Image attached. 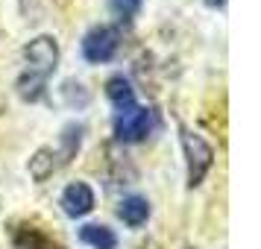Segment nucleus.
<instances>
[{
	"mask_svg": "<svg viewBox=\"0 0 261 249\" xmlns=\"http://www.w3.org/2000/svg\"><path fill=\"white\" fill-rule=\"evenodd\" d=\"M106 97L112 100V106L118 108V112H123V108L135 106V88H132V82L126 79V76H112L106 82Z\"/></svg>",
	"mask_w": 261,
	"mask_h": 249,
	"instance_id": "nucleus-8",
	"label": "nucleus"
},
{
	"mask_svg": "<svg viewBox=\"0 0 261 249\" xmlns=\"http://www.w3.org/2000/svg\"><path fill=\"white\" fill-rule=\"evenodd\" d=\"M80 240L91 249H118V235L103 223H85L80 229Z\"/></svg>",
	"mask_w": 261,
	"mask_h": 249,
	"instance_id": "nucleus-7",
	"label": "nucleus"
},
{
	"mask_svg": "<svg viewBox=\"0 0 261 249\" xmlns=\"http://www.w3.org/2000/svg\"><path fill=\"white\" fill-rule=\"evenodd\" d=\"M62 150L56 155H62V161H68V158H73L76 155V150H80V144H83V126L80 123H68L65 129H62Z\"/></svg>",
	"mask_w": 261,
	"mask_h": 249,
	"instance_id": "nucleus-10",
	"label": "nucleus"
},
{
	"mask_svg": "<svg viewBox=\"0 0 261 249\" xmlns=\"http://www.w3.org/2000/svg\"><path fill=\"white\" fill-rule=\"evenodd\" d=\"M56 158H59V155L53 153L50 147H41V150L30 158V176L36 179V182L50 179L53 176V170H56Z\"/></svg>",
	"mask_w": 261,
	"mask_h": 249,
	"instance_id": "nucleus-9",
	"label": "nucleus"
},
{
	"mask_svg": "<svg viewBox=\"0 0 261 249\" xmlns=\"http://www.w3.org/2000/svg\"><path fill=\"white\" fill-rule=\"evenodd\" d=\"M24 62H27V76H36L41 82H47L56 65H59V44L50 36H38L24 47Z\"/></svg>",
	"mask_w": 261,
	"mask_h": 249,
	"instance_id": "nucleus-2",
	"label": "nucleus"
},
{
	"mask_svg": "<svg viewBox=\"0 0 261 249\" xmlns=\"http://www.w3.org/2000/svg\"><path fill=\"white\" fill-rule=\"evenodd\" d=\"M179 135H182V153H185V164H188V188H197L214 164V150L202 135L185 129V126L179 129Z\"/></svg>",
	"mask_w": 261,
	"mask_h": 249,
	"instance_id": "nucleus-1",
	"label": "nucleus"
},
{
	"mask_svg": "<svg viewBox=\"0 0 261 249\" xmlns=\"http://www.w3.org/2000/svg\"><path fill=\"white\" fill-rule=\"evenodd\" d=\"M83 59L91 62V65H106L118 56L120 50V33L115 26H94L83 36Z\"/></svg>",
	"mask_w": 261,
	"mask_h": 249,
	"instance_id": "nucleus-3",
	"label": "nucleus"
},
{
	"mask_svg": "<svg viewBox=\"0 0 261 249\" xmlns=\"http://www.w3.org/2000/svg\"><path fill=\"white\" fill-rule=\"evenodd\" d=\"M144 0H109V12L115 15L118 21H123V24H129L135 15L141 12Z\"/></svg>",
	"mask_w": 261,
	"mask_h": 249,
	"instance_id": "nucleus-11",
	"label": "nucleus"
},
{
	"mask_svg": "<svg viewBox=\"0 0 261 249\" xmlns=\"http://www.w3.org/2000/svg\"><path fill=\"white\" fill-rule=\"evenodd\" d=\"M118 217L129 226V229H141V226L150 220V202L144 200V197H138V193H132V197H126V200L118 205Z\"/></svg>",
	"mask_w": 261,
	"mask_h": 249,
	"instance_id": "nucleus-6",
	"label": "nucleus"
},
{
	"mask_svg": "<svg viewBox=\"0 0 261 249\" xmlns=\"http://www.w3.org/2000/svg\"><path fill=\"white\" fill-rule=\"evenodd\" d=\"M59 205L68 217L80 220V217H85V214L94 208V188H91L88 182H71L68 188L62 190Z\"/></svg>",
	"mask_w": 261,
	"mask_h": 249,
	"instance_id": "nucleus-5",
	"label": "nucleus"
},
{
	"mask_svg": "<svg viewBox=\"0 0 261 249\" xmlns=\"http://www.w3.org/2000/svg\"><path fill=\"white\" fill-rule=\"evenodd\" d=\"M155 126V115L153 108L147 106H129L118 112L115 118V135L118 141H126V144H135V141H144Z\"/></svg>",
	"mask_w": 261,
	"mask_h": 249,
	"instance_id": "nucleus-4",
	"label": "nucleus"
}]
</instances>
